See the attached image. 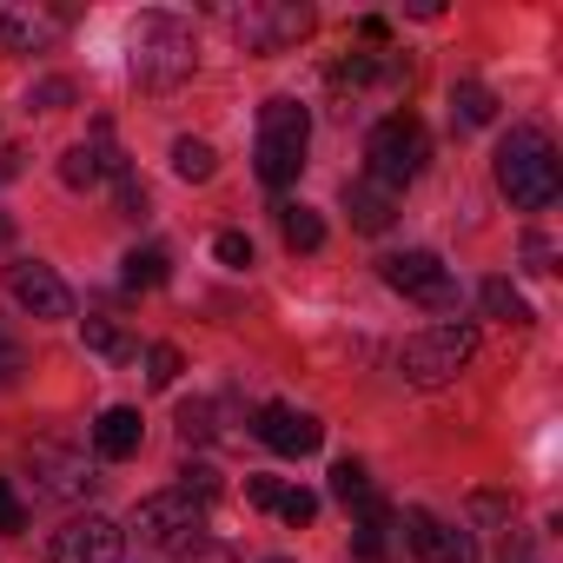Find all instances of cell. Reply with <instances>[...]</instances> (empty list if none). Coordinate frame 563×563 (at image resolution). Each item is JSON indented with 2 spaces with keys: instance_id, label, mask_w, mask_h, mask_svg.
<instances>
[{
  "instance_id": "1",
  "label": "cell",
  "mask_w": 563,
  "mask_h": 563,
  "mask_svg": "<svg viewBox=\"0 0 563 563\" xmlns=\"http://www.w3.org/2000/svg\"><path fill=\"white\" fill-rule=\"evenodd\" d=\"M192 67H199V41H192V27L179 21V14H140L133 27H126V74L146 87V93H173V87H186L192 80Z\"/></svg>"
},
{
  "instance_id": "2",
  "label": "cell",
  "mask_w": 563,
  "mask_h": 563,
  "mask_svg": "<svg viewBox=\"0 0 563 563\" xmlns=\"http://www.w3.org/2000/svg\"><path fill=\"white\" fill-rule=\"evenodd\" d=\"M497 186H504V199L523 206V212H543V206L556 199L563 173H556V146H550L543 126H510V133H504V146H497Z\"/></svg>"
},
{
  "instance_id": "3",
  "label": "cell",
  "mask_w": 563,
  "mask_h": 563,
  "mask_svg": "<svg viewBox=\"0 0 563 563\" xmlns=\"http://www.w3.org/2000/svg\"><path fill=\"white\" fill-rule=\"evenodd\" d=\"M306 146H312V113L299 107V100H265L258 107V179L265 186H292L299 173H306Z\"/></svg>"
},
{
  "instance_id": "4",
  "label": "cell",
  "mask_w": 563,
  "mask_h": 563,
  "mask_svg": "<svg viewBox=\"0 0 563 563\" xmlns=\"http://www.w3.org/2000/svg\"><path fill=\"white\" fill-rule=\"evenodd\" d=\"M471 352H477V332H471V325H457V319L424 325V332H411V339L398 345V378L418 385V391H438V385H451V378L471 365Z\"/></svg>"
},
{
  "instance_id": "5",
  "label": "cell",
  "mask_w": 563,
  "mask_h": 563,
  "mask_svg": "<svg viewBox=\"0 0 563 563\" xmlns=\"http://www.w3.org/2000/svg\"><path fill=\"white\" fill-rule=\"evenodd\" d=\"M424 159H431V140H424V126L411 120V113H391V120H378L372 126V140H365V179L372 186H385V192H398V186H411L418 173H424Z\"/></svg>"
},
{
  "instance_id": "6",
  "label": "cell",
  "mask_w": 563,
  "mask_h": 563,
  "mask_svg": "<svg viewBox=\"0 0 563 563\" xmlns=\"http://www.w3.org/2000/svg\"><path fill=\"white\" fill-rule=\"evenodd\" d=\"M133 530L153 543V550H173V556H186L192 543H206V497L199 490H153V497H140V510H133Z\"/></svg>"
},
{
  "instance_id": "7",
  "label": "cell",
  "mask_w": 563,
  "mask_h": 563,
  "mask_svg": "<svg viewBox=\"0 0 563 563\" xmlns=\"http://www.w3.org/2000/svg\"><path fill=\"white\" fill-rule=\"evenodd\" d=\"M225 21L245 41V54H286L312 34V8H299V0H252V8H232Z\"/></svg>"
},
{
  "instance_id": "8",
  "label": "cell",
  "mask_w": 563,
  "mask_h": 563,
  "mask_svg": "<svg viewBox=\"0 0 563 563\" xmlns=\"http://www.w3.org/2000/svg\"><path fill=\"white\" fill-rule=\"evenodd\" d=\"M385 286L391 292H405L411 306H424V312H457V278H451V265L438 258V252H391L385 265Z\"/></svg>"
},
{
  "instance_id": "9",
  "label": "cell",
  "mask_w": 563,
  "mask_h": 563,
  "mask_svg": "<svg viewBox=\"0 0 563 563\" xmlns=\"http://www.w3.org/2000/svg\"><path fill=\"white\" fill-rule=\"evenodd\" d=\"M8 292L27 319H74V292H67V278L41 258H14L8 265Z\"/></svg>"
},
{
  "instance_id": "10",
  "label": "cell",
  "mask_w": 563,
  "mask_h": 563,
  "mask_svg": "<svg viewBox=\"0 0 563 563\" xmlns=\"http://www.w3.org/2000/svg\"><path fill=\"white\" fill-rule=\"evenodd\" d=\"M120 556H126V530L100 510L54 530V563H120Z\"/></svg>"
},
{
  "instance_id": "11",
  "label": "cell",
  "mask_w": 563,
  "mask_h": 563,
  "mask_svg": "<svg viewBox=\"0 0 563 563\" xmlns=\"http://www.w3.org/2000/svg\"><path fill=\"white\" fill-rule=\"evenodd\" d=\"M252 431H258V444L278 451V457H306V451L325 444V424H319L312 411H299V405H258Z\"/></svg>"
},
{
  "instance_id": "12",
  "label": "cell",
  "mask_w": 563,
  "mask_h": 563,
  "mask_svg": "<svg viewBox=\"0 0 563 563\" xmlns=\"http://www.w3.org/2000/svg\"><path fill=\"white\" fill-rule=\"evenodd\" d=\"M34 477H41V497H87L100 477H93V464H87V451H74V444H34Z\"/></svg>"
},
{
  "instance_id": "13",
  "label": "cell",
  "mask_w": 563,
  "mask_h": 563,
  "mask_svg": "<svg viewBox=\"0 0 563 563\" xmlns=\"http://www.w3.org/2000/svg\"><path fill=\"white\" fill-rule=\"evenodd\" d=\"M405 543H411L418 563H477V543L464 530H451L444 517H431V510H405Z\"/></svg>"
},
{
  "instance_id": "14",
  "label": "cell",
  "mask_w": 563,
  "mask_h": 563,
  "mask_svg": "<svg viewBox=\"0 0 563 563\" xmlns=\"http://www.w3.org/2000/svg\"><path fill=\"white\" fill-rule=\"evenodd\" d=\"M67 34V14L54 8H0V47L8 54H47Z\"/></svg>"
},
{
  "instance_id": "15",
  "label": "cell",
  "mask_w": 563,
  "mask_h": 563,
  "mask_svg": "<svg viewBox=\"0 0 563 563\" xmlns=\"http://www.w3.org/2000/svg\"><path fill=\"white\" fill-rule=\"evenodd\" d=\"M140 438H146V418H140L133 405H107L100 424H93V451H100L107 464H126V457L140 451Z\"/></svg>"
},
{
  "instance_id": "16",
  "label": "cell",
  "mask_w": 563,
  "mask_h": 563,
  "mask_svg": "<svg viewBox=\"0 0 563 563\" xmlns=\"http://www.w3.org/2000/svg\"><path fill=\"white\" fill-rule=\"evenodd\" d=\"M345 206H352V225L358 232H391V219H398V192H385L372 179H352L345 186Z\"/></svg>"
},
{
  "instance_id": "17",
  "label": "cell",
  "mask_w": 563,
  "mask_h": 563,
  "mask_svg": "<svg viewBox=\"0 0 563 563\" xmlns=\"http://www.w3.org/2000/svg\"><path fill=\"white\" fill-rule=\"evenodd\" d=\"M166 278H173V258H166L159 245H133V252L120 258V286H126V292H159Z\"/></svg>"
},
{
  "instance_id": "18",
  "label": "cell",
  "mask_w": 563,
  "mask_h": 563,
  "mask_svg": "<svg viewBox=\"0 0 563 563\" xmlns=\"http://www.w3.org/2000/svg\"><path fill=\"white\" fill-rule=\"evenodd\" d=\"M490 120H497V93H490V87H477V80L451 87V126H457V133H477V126H490Z\"/></svg>"
},
{
  "instance_id": "19",
  "label": "cell",
  "mask_w": 563,
  "mask_h": 563,
  "mask_svg": "<svg viewBox=\"0 0 563 563\" xmlns=\"http://www.w3.org/2000/svg\"><path fill=\"white\" fill-rule=\"evenodd\" d=\"M332 497H339L345 510H358V517H365V510H378V490H372V471H365L358 457H339V464H332Z\"/></svg>"
},
{
  "instance_id": "20",
  "label": "cell",
  "mask_w": 563,
  "mask_h": 563,
  "mask_svg": "<svg viewBox=\"0 0 563 563\" xmlns=\"http://www.w3.org/2000/svg\"><path fill=\"white\" fill-rule=\"evenodd\" d=\"M278 232H286L292 252H319V245H325V219H319L312 206H299V199L278 206Z\"/></svg>"
},
{
  "instance_id": "21",
  "label": "cell",
  "mask_w": 563,
  "mask_h": 563,
  "mask_svg": "<svg viewBox=\"0 0 563 563\" xmlns=\"http://www.w3.org/2000/svg\"><path fill=\"white\" fill-rule=\"evenodd\" d=\"M173 173H179L186 186H206V179L219 173V153H212L206 140H192V133H186V140H173Z\"/></svg>"
},
{
  "instance_id": "22",
  "label": "cell",
  "mask_w": 563,
  "mask_h": 563,
  "mask_svg": "<svg viewBox=\"0 0 563 563\" xmlns=\"http://www.w3.org/2000/svg\"><path fill=\"white\" fill-rule=\"evenodd\" d=\"M477 299H484V312H490V319H504V325H530V319H537V312L523 306V292L510 286V278H484V292H477Z\"/></svg>"
},
{
  "instance_id": "23",
  "label": "cell",
  "mask_w": 563,
  "mask_h": 563,
  "mask_svg": "<svg viewBox=\"0 0 563 563\" xmlns=\"http://www.w3.org/2000/svg\"><path fill=\"white\" fill-rule=\"evenodd\" d=\"M272 510H278V517H286L292 530H306V523L319 517V497H312L306 484H278V504H272Z\"/></svg>"
},
{
  "instance_id": "24",
  "label": "cell",
  "mask_w": 563,
  "mask_h": 563,
  "mask_svg": "<svg viewBox=\"0 0 563 563\" xmlns=\"http://www.w3.org/2000/svg\"><path fill=\"white\" fill-rule=\"evenodd\" d=\"M80 339H87V352H100V358H133L126 332H120V325H107V319H87V325H80Z\"/></svg>"
},
{
  "instance_id": "25",
  "label": "cell",
  "mask_w": 563,
  "mask_h": 563,
  "mask_svg": "<svg viewBox=\"0 0 563 563\" xmlns=\"http://www.w3.org/2000/svg\"><path fill=\"white\" fill-rule=\"evenodd\" d=\"M113 192H120V219H146V179L133 166L113 173Z\"/></svg>"
},
{
  "instance_id": "26",
  "label": "cell",
  "mask_w": 563,
  "mask_h": 563,
  "mask_svg": "<svg viewBox=\"0 0 563 563\" xmlns=\"http://www.w3.org/2000/svg\"><path fill=\"white\" fill-rule=\"evenodd\" d=\"M179 372H186V358H179L173 345H153V352H146V385H153V391L179 385Z\"/></svg>"
},
{
  "instance_id": "27",
  "label": "cell",
  "mask_w": 563,
  "mask_h": 563,
  "mask_svg": "<svg viewBox=\"0 0 563 563\" xmlns=\"http://www.w3.org/2000/svg\"><path fill=\"white\" fill-rule=\"evenodd\" d=\"M212 258H219L225 272H245V265H252V239H245V232H219V239H212Z\"/></svg>"
},
{
  "instance_id": "28",
  "label": "cell",
  "mask_w": 563,
  "mask_h": 563,
  "mask_svg": "<svg viewBox=\"0 0 563 563\" xmlns=\"http://www.w3.org/2000/svg\"><path fill=\"white\" fill-rule=\"evenodd\" d=\"M212 418H219V405H186V411H179V438H186V444H206V438H212Z\"/></svg>"
},
{
  "instance_id": "29",
  "label": "cell",
  "mask_w": 563,
  "mask_h": 563,
  "mask_svg": "<svg viewBox=\"0 0 563 563\" xmlns=\"http://www.w3.org/2000/svg\"><path fill=\"white\" fill-rule=\"evenodd\" d=\"M0 530H8V537L27 530V504H21V490H14L8 477H0Z\"/></svg>"
},
{
  "instance_id": "30",
  "label": "cell",
  "mask_w": 563,
  "mask_h": 563,
  "mask_svg": "<svg viewBox=\"0 0 563 563\" xmlns=\"http://www.w3.org/2000/svg\"><path fill=\"white\" fill-rule=\"evenodd\" d=\"M67 100H74V87H67V80H41V87L27 93V107H41V113H60Z\"/></svg>"
},
{
  "instance_id": "31",
  "label": "cell",
  "mask_w": 563,
  "mask_h": 563,
  "mask_svg": "<svg viewBox=\"0 0 563 563\" xmlns=\"http://www.w3.org/2000/svg\"><path fill=\"white\" fill-rule=\"evenodd\" d=\"M245 497H252L258 510H272V504H278V477H265V471H252V477H245Z\"/></svg>"
},
{
  "instance_id": "32",
  "label": "cell",
  "mask_w": 563,
  "mask_h": 563,
  "mask_svg": "<svg viewBox=\"0 0 563 563\" xmlns=\"http://www.w3.org/2000/svg\"><path fill=\"white\" fill-rule=\"evenodd\" d=\"M523 258H530V272H556V265H550V239H537V232L523 239Z\"/></svg>"
},
{
  "instance_id": "33",
  "label": "cell",
  "mask_w": 563,
  "mask_h": 563,
  "mask_svg": "<svg viewBox=\"0 0 563 563\" xmlns=\"http://www.w3.org/2000/svg\"><path fill=\"white\" fill-rule=\"evenodd\" d=\"M8 179H21V153H14V146H0V186H8Z\"/></svg>"
},
{
  "instance_id": "34",
  "label": "cell",
  "mask_w": 563,
  "mask_h": 563,
  "mask_svg": "<svg viewBox=\"0 0 563 563\" xmlns=\"http://www.w3.org/2000/svg\"><path fill=\"white\" fill-rule=\"evenodd\" d=\"M8 239H14V225H8V219H0V245H8Z\"/></svg>"
},
{
  "instance_id": "35",
  "label": "cell",
  "mask_w": 563,
  "mask_h": 563,
  "mask_svg": "<svg viewBox=\"0 0 563 563\" xmlns=\"http://www.w3.org/2000/svg\"><path fill=\"white\" fill-rule=\"evenodd\" d=\"M265 563H292V556H265Z\"/></svg>"
}]
</instances>
